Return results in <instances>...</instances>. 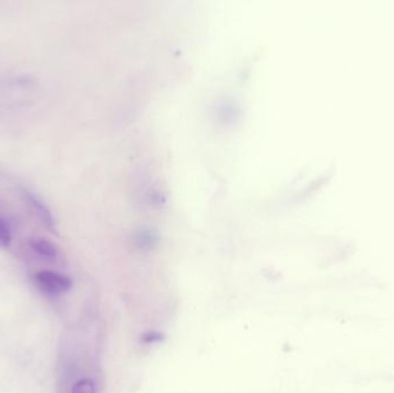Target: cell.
I'll list each match as a JSON object with an SVG mask.
<instances>
[{
	"label": "cell",
	"instance_id": "6da1fadb",
	"mask_svg": "<svg viewBox=\"0 0 394 393\" xmlns=\"http://www.w3.org/2000/svg\"><path fill=\"white\" fill-rule=\"evenodd\" d=\"M35 285L44 296L56 298L69 292L72 287V281L65 274L43 270L35 274Z\"/></svg>",
	"mask_w": 394,
	"mask_h": 393
},
{
	"label": "cell",
	"instance_id": "7a4b0ae2",
	"mask_svg": "<svg viewBox=\"0 0 394 393\" xmlns=\"http://www.w3.org/2000/svg\"><path fill=\"white\" fill-rule=\"evenodd\" d=\"M21 193L25 203L30 206L32 213L38 217V219L42 222L44 226L49 228L51 232L56 231V222H54V215L51 213V210L47 208V204L42 200L38 199L36 195L32 194L27 189H22Z\"/></svg>",
	"mask_w": 394,
	"mask_h": 393
},
{
	"label": "cell",
	"instance_id": "3957f363",
	"mask_svg": "<svg viewBox=\"0 0 394 393\" xmlns=\"http://www.w3.org/2000/svg\"><path fill=\"white\" fill-rule=\"evenodd\" d=\"M30 248L36 252L37 255L44 257V259H54L57 257L58 250L56 246L47 239L34 238L29 241Z\"/></svg>",
	"mask_w": 394,
	"mask_h": 393
},
{
	"label": "cell",
	"instance_id": "277c9868",
	"mask_svg": "<svg viewBox=\"0 0 394 393\" xmlns=\"http://www.w3.org/2000/svg\"><path fill=\"white\" fill-rule=\"evenodd\" d=\"M12 232L8 222L0 217V247L8 248L11 245Z\"/></svg>",
	"mask_w": 394,
	"mask_h": 393
},
{
	"label": "cell",
	"instance_id": "5b68a950",
	"mask_svg": "<svg viewBox=\"0 0 394 393\" xmlns=\"http://www.w3.org/2000/svg\"><path fill=\"white\" fill-rule=\"evenodd\" d=\"M95 384L93 381L89 379H80L79 382H76L73 385L72 391L71 393H95Z\"/></svg>",
	"mask_w": 394,
	"mask_h": 393
},
{
	"label": "cell",
	"instance_id": "8992f818",
	"mask_svg": "<svg viewBox=\"0 0 394 393\" xmlns=\"http://www.w3.org/2000/svg\"><path fill=\"white\" fill-rule=\"evenodd\" d=\"M161 340V335L156 333V332H149L147 335H144L143 340L148 344H154L156 342H159Z\"/></svg>",
	"mask_w": 394,
	"mask_h": 393
}]
</instances>
